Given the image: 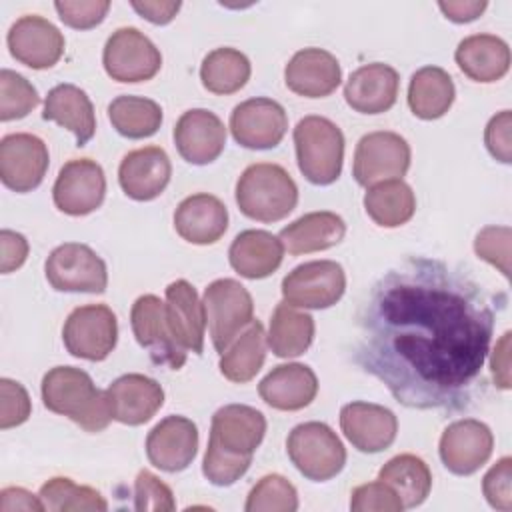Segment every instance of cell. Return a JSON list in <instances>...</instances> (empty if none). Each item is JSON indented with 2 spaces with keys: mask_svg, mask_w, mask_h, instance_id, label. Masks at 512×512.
Here are the masks:
<instances>
[{
  "mask_svg": "<svg viewBox=\"0 0 512 512\" xmlns=\"http://www.w3.org/2000/svg\"><path fill=\"white\" fill-rule=\"evenodd\" d=\"M284 258V246L278 236L266 230L240 232L228 250L230 266L248 280H260L278 270Z\"/></svg>",
  "mask_w": 512,
  "mask_h": 512,
  "instance_id": "30",
  "label": "cell"
},
{
  "mask_svg": "<svg viewBox=\"0 0 512 512\" xmlns=\"http://www.w3.org/2000/svg\"><path fill=\"white\" fill-rule=\"evenodd\" d=\"M346 290L344 268L334 260H312L292 268L282 280V298L290 306L324 310Z\"/></svg>",
  "mask_w": 512,
  "mask_h": 512,
  "instance_id": "12",
  "label": "cell"
},
{
  "mask_svg": "<svg viewBox=\"0 0 512 512\" xmlns=\"http://www.w3.org/2000/svg\"><path fill=\"white\" fill-rule=\"evenodd\" d=\"M378 480L386 482L398 494L404 508L420 506L432 488V472L428 464L414 454H398L390 458L380 468Z\"/></svg>",
  "mask_w": 512,
  "mask_h": 512,
  "instance_id": "37",
  "label": "cell"
},
{
  "mask_svg": "<svg viewBox=\"0 0 512 512\" xmlns=\"http://www.w3.org/2000/svg\"><path fill=\"white\" fill-rule=\"evenodd\" d=\"M112 420L126 426L148 422L164 404L162 386L144 374H124L106 388Z\"/></svg>",
  "mask_w": 512,
  "mask_h": 512,
  "instance_id": "23",
  "label": "cell"
},
{
  "mask_svg": "<svg viewBox=\"0 0 512 512\" xmlns=\"http://www.w3.org/2000/svg\"><path fill=\"white\" fill-rule=\"evenodd\" d=\"M106 176L102 166L90 158L68 160L52 186L54 206L68 216H86L102 206Z\"/></svg>",
  "mask_w": 512,
  "mask_h": 512,
  "instance_id": "13",
  "label": "cell"
},
{
  "mask_svg": "<svg viewBox=\"0 0 512 512\" xmlns=\"http://www.w3.org/2000/svg\"><path fill=\"white\" fill-rule=\"evenodd\" d=\"M510 236L508 226H486L474 240L476 256L498 268L506 278L510 276Z\"/></svg>",
  "mask_w": 512,
  "mask_h": 512,
  "instance_id": "44",
  "label": "cell"
},
{
  "mask_svg": "<svg viewBox=\"0 0 512 512\" xmlns=\"http://www.w3.org/2000/svg\"><path fill=\"white\" fill-rule=\"evenodd\" d=\"M172 164L164 148L144 146L128 152L118 166V182L124 194L138 202L158 198L168 186Z\"/></svg>",
  "mask_w": 512,
  "mask_h": 512,
  "instance_id": "22",
  "label": "cell"
},
{
  "mask_svg": "<svg viewBox=\"0 0 512 512\" xmlns=\"http://www.w3.org/2000/svg\"><path fill=\"white\" fill-rule=\"evenodd\" d=\"M108 120L120 136L140 140L158 132L162 108L150 98L122 94L108 104Z\"/></svg>",
  "mask_w": 512,
  "mask_h": 512,
  "instance_id": "39",
  "label": "cell"
},
{
  "mask_svg": "<svg viewBox=\"0 0 512 512\" xmlns=\"http://www.w3.org/2000/svg\"><path fill=\"white\" fill-rule=\"evenodd\" d=\"M102 64L116 82H146L162 68V54L144 32L124 26L108 36Z\"/></svg>",
  "mask_w": 512,
  "mask_h": 512,
  "instance_id": "10",
  "label": "cell"
},
{
  "mask_svg": "<svg viewBox=\"0 0 512 512\" xmlns=\"http://www.w3.org/2000/svg\"><path fill=\"white\" fill-rule=\"evenodd\" d=\"M166 320L174 340L186 352L202 354L204 350V304L188 280H174L166 286Z\"/></svg>",
  "mask_w": 512,
  "mask_h": 512,
  "instance_id": "26",
  "label": "cell"
},
{
  "mask_svg": "<svg viewBox=\"0 0 512 512\" xmlns=\"http://www.w3.org/2000/svg\"><path fill=\"white\" fill-rule=\"evenodd\" d=\"M48 164V146L36 134L14 132L0 140V180L6 188L32 192L42 184Z\"/></svg>",
  "mask_w": 512,
  "mask_h": 512,
  "instance_id": "14",
  "label": "cell"
},
{
  "mask_svg": "<svg viewBox=\"0 0 512 512\" xmlns=\"http://www.w3.org/2000/svg\"><path fill=\"white\" fill-rule=\"evenodd\" d=\"M0 248H2V260H0V270L2 274H10L18 270L26 258H28V240L14 230H2L0 232Z\"/></svg>",
  "mask_w": 512,
  "mask_h": 512,
  "instance_id": "50",
  "label": "cell"
},
{
  "mask_svg": "<svg viewBox=\"0 0 512 512\" xmlns=\"http://www.w3.org/2000/svg\"><path fill=\"white\" fill-rule=\"evenodd\" d=\"M204 314L212 344L222 354L228 344L254 320L250 292L234 278H218L204 290Z\"/></svg>",
  "mask_w": 512,
  "mask_h": 512,
  "instance_id": "7",
  "label": "cell"
},
{
  "mask_svg": "<svg viewBox=\"0 0 512 512\" xmlns=\"http://www.w3.org/2000/svg\"><path fill=\"white\" fill-rule=\"evenodd\" d=\"M40 500L50 512H78V510H108L104 496L90 486H80L66 476H54L40 488Z\"/></svg>",
  "mask_w": 512,
  "mask_h": 512,
  "instance_id": "40",
  "label": "cell"
},
{
  "mask_svg": "<svg viewBox=\"0 0 512 512\" xmlns=\"http://www.w3.org/2000/svg\"><path fill=\"white\" fill-rule=\"evenodd\" d=\"M228 228V210L212 194L198 192L186 196L174 210V230L190 244L206 246L224 236Z\"/></svg>",
  "mask_w": 512,
  "mask_h": 512,
  "instance_id": "28",
  "label": "cell"
},
{
  "mask_svg": "<svg viewBox=\"0 0 512 512\" xmlns=\"http://www.w3.org/2000/svg\"><path fill=\"white\" fill-rule=\"evenodd\" d=\"M252 72L250 60L244 52L222 46L208 52L200 64L202 86L212 94H234L248 82Z\"/></svg>",
  "mask_w": 512,
  "mask_h": 512,
  "instance_id": "38",
  "label": "cell"
},
{
  "mask_svg": "<svg viewBox=\"0 0 512 512\" xmlns=\"http://www.w3.org/2000/svg\"><path fill=\"white\" fill-rule=\"evenodd\" d=\"M492 450V430L474 418H462L448 424L438 444L442 464L456 476H470L478 472L490 460Z\"/></svg>",
  "mask_w": 512,
  "mask_h": 512,
  "instance_id": "17",
  "label": "cell"
},
{
  "mask_svg": "<svg viewBox=\"0 0 512 512\" xmlns=\"http://www.w3.org/2000/svg\"><path fill=\"white\" fill-rule=\"evenodd\" d=\"M512 458L502 456L482 478V492L496 510H512Z\"/></svg>",
  "mask_w": 512,
  "mask_h": 512,
  "instance_id": "47",
  "label": "cell"
},
{
  "mask_svg": "<svg viewBox=\"0 0 512 512\" xmlns=\"http://www.w3.org/2000/svg\"><path fill=\"white\" fill-rule=\"evenodd\" d=\"M134 508L140 512H172L176 502L168 484L156 474L140 470L134 480Z\"/></svg>",
  "mask_w": 512,
  "mask_h": 512,
  "instance_id": "43",
  "label": "cell"
},
{
  "mask_svg": "<svg viewBox=\"0 0 512 512\" xmlns=\"http://www.w3.org/2000/svg\"><path fill=\"white\" fill-rule=\"evenodd\" d=\"M118 340V320L106 304L74 308L62 328L66 350L82 360L100 362L110 356Z\"/></svg>",
  "mask_w": 512,
  "mask_h": 512,
  "instance_id": "9",
  "label": "cell"
},
{
  "mask_svg": "<svg viewBox=\"0 0 512 512\" xmlns=\"http://www.w3.org/2000/svg\"><path fill=\"white\" fill-rule=\"evenodd\" d=\"M456 96L452 76L440 66H422L408 84V106L416 118L436 120L444 116Z\"/></svg>",
  "mask_w": 512,
  "mask_h": 512,
  "instance_id": "33",
  "label": "cell"
},
{
  "mask_svg": "<svg viewBox=\"0 0 512 512\" xmlns=\"http://www.w3.org/2000/svg\"><path fill=\"white\" fill-rule=\"evenodd\" d=\"M286 452L298 472L312 482H326L342 472L346 448L338 434L324 422H304L290 430Z\"/></svg>",
  "mask_w": 512,
  "mask_h": 512,
  "instance_id": "6",
  "label": "cell"
},
{
  "mask_svg": "<svg viewBox=\"0 0 512 512\" xmlns=\"http://www.w3.org/2000/svg\"><path fill=\"white\" fill-rule=\"evenodd\" d=\"M288 90L304 98L330 96L342 82V68L334 54L324 48L298 50L284 68Z\"/></svg>",
  "mask_w": 512,
  "mask_h": 512,
  "instance_id": "25",
  "label": "cell"
},
{
  "mask_svg": "<svg viewBox=\"0 0 512 512\" xmlns=\"http://www.w3.org/2000/svg\"><path fill=\"white\" fill-rule=\"evenodd\" d=\"M486 6H488L486 0H448V2L442 0V2H438V8L442 10V14L456 24L476 20L486 10Z\"/></svg>",
  "mask_w": 512,
  "mask_h": 512,
  "instance_id": "53",
  "label": "cell"
},
{
  "mask_svg": "<svg viewBox=\"0 0 512 512\" xmlns=\"http://www.w3.org/2000/svg\"><path fill=\"white\" fill-rule=\"evenodd\" d=\"M266 434V418L246 404H226L212 416L202 474L214 486H232L240 480Z\"/></svg>",
  "mask_w": 512,
  "mask_h": 512,
  "instance_id": "2",
  "label": "cell"
},
{
  "mask_svg": "<svg viewBox=\"0 0 512 512\" xmlns=\"http://www.w3.org/2000/svg\"><path fill=\"white\" fill-rule=\"evenodd\" d=\"M296 162L304 178L316 186H328L342 174L344 134L324 116L310 114L294 128Z\"/></svg>",
  "mask_w": 512,
  "mask_h": 512,
  "instance_id": "5",
  "label": "cell"
},
{
  "mask_svg": "<svg viewBox=\"0 0 512 512\" xmlns=\"http://www.w3.org/2000/svg\"><path fill=\"white\" fill-rule=\"evenodd\" d=\"M510 332H504L496 342L490 356V372L498 388L508 390L512 386L510 380Z\"/></svg>",
  "mask_w": 512,
  "mask_h": 512,
  "instance_id": "51",
  "label": "cell"
},
{
  "mask_svg": "<svg viewBox=\"0 0 512 512\" xmlns=\"http://www.w3.org/2000/svg\"><path fill=\"white\" fill-rule=\"evenodd\" d=\"M18 510L40 512V510H46V508H44L40 496L32 494L26 488H20V486L4 488L0 492V512H18Z\"/></svg>",
  "mask_w": 512,
  "mask_h": 512,
  "instance_id": "52",
  "label": "cell"
},
{
  "mask_svg": "<svg viewBox=\"0 0 512 512\" xmlns=\"http://www.w3.org/2000/svg\"><path fill=\"white\" fill-rule=\"evenodd\" d=\"M40 104V96L32 82L22 74L0 70V120L10 122L28 116Z\"/></svg>",
  "mask_w": 512,
  "mask_h": 512,
  "instance_id": "42",
  "label": "cell"
},
{
  "mask_svg": "<svg viewBox=\"0 0 512 512\" xmlns=\"http://www.w3.org/2000/svg\"><path fill=\"white\" fill-rule=\"evenodd\" d=\"M258 394L270 408L296 412L316 398L318 378L306 364H278L260 380Z\"/></svg>",
  "mask_w": 512,
  "mask_h": 512,
  "instance_id": "27",
  "label": "cell"
},
{
  "mask_svg": "<svg viewBox=\"0 0 512 512\" xmlns=\"http://www.w3.org/2000/svg\"><path fill=\"white\" fill-rule=\"evenodd\" d=\"M454 60L474 82H496L510 68V48L496 34H472L460 40Z\"/></svg>",
  "mask_w": 512,
  "mask_h": 512,
  "instance_id": "29",
  "label": "cell"
},
{
  "mask_svg": "<svg viewBox=\"0 0 512 512\" xmlns=\"http://www.w3.org/2000/svg\"><path fill=\"white\" fill-rule=\"evenodd\" d=\"M42 118L74 132L78 146H84L96 134V114L92 100L82 88L74 84H58L48 92Z\"/></svg>",
  "mask_w": 512,
  "mask_h": 512,
  "instance_id": "32",
  "label": "cell"
},
{
  "mask_svg": "<svg viewBox=\"0 0 512 512\" xmlns=\"http://www.w3.org/2000/svg\"><path fill=\"white\" fill-rule=\"evenodd\" d=\"M314 340V318L308 312L290 306L288 302L276 304L266 342L278 358H296L304 354Z\"/></svg>",
  "mask_w": 512,
  "mask_h": 512,
  "instance_id": "35",
  "label": "cell"
},
{
  "mask_svg": "<svg viewBox=\"0 0 512 512\" xmlns=\"http://www.w3.org/2000/svg\"><path fill=\"white\" fill-rule=\"evenodd\" d=\"M246 512H294L298 510V492L282 474L262 476L248 492Z\"/></svg>",
  "mask_w": 512,
  "mask_h": 512,
  "instance_id": "41",
  "label": "cell"
},
{
  "mask_svg": "<svg viewBox=\"0 0 512 512\" xmlns=\"http://www.w3.org/2000/svg\"><path fill=\"white\" fill-rule=\"evenodd\" d=\"M32 414V402L26 388L10 378L0 380V428L8 430L24 424Z\"/></svg>",
  "mask_w": 512,
  "mask_h": 512,
  "instance_id": "46",
  "label": "cell"
},
{
  "mask_svg": "<svg viewBox=\"0 0 512 512\" xmlns=\"http://www.w3.org/2000/svg\"><path fill=\"white\" fill-rule=\"evenodd\" d=\"M398 88L400 76L390 64L370 62L348 76L344 100L360 114H382L396 104Z\"/></svg>",
  "mask_w": 512,
  "mask_h": 512,
  "instance_id": "24",
  "label": "cell"
},
{
  "mask_svg": "<svg viewBox=\"0 0 512 512\" xmlns=\"http://www.w3.org/2000/svg\"><path fill=\"white\" fill-rule=\"evenodd\" d=\"M266 332L260 320H252L220 354V374L236 384L250 382L266 360Z\"/></svg>",
  "mask_w": 512,
  "mask_h": 512,
  "instance_id": "34",
  "label": "cell"
},
{
  "mask_svg": "<svg viewBox=\"0 0 512 512\" xmlns=\"http://www.w3.org/2000/svg\"><path fill=\"white\" fill-rule=\"evenodd\" d=\"M346 234V222L336 212L320 210L308 212L280 230L282 246L294 254H310L328 250L342 242Z\"/></svg>",
  "mask_w": 512,
  "mask_h": 512,
  "instance_id": "31",
  "label": "cell"
},
{
  "mask_svg": "<svg viewBox=\"0 0 512 512\" xmlns=\"http://www.w3.org/2000/svg\"><path fill=\"white\" fill-rule=\"evenodd\" d=\"M6 44L12 58L34 70L52 68L62 58L66 46L62 32L38 14L20 16L10 26Z\"/></svg>",
  "mask_w": 512,
  "mask_h": 512,
  "instance_id": "18",
  "label": "cell"
},
{
  "mask_svg": "<svg viewBox=\"0 0 512 512\" xmlns=\"http://www.w3.org/2000/svg\"><path fill=\"white\" fill-rule=\"evenodd\" d=\"M50 286L58 292L100 294L108 286L104 260L86 244L64 242L56 246L44 264Z\"/></svg>",
  "mask_w": 512,
  "mask_h": 512,
  "instance_id": "8",
  "label": "cell"
},
{
  "mask_svg": "<svg viewBox=\"0 0 512 512\" xmlns=\"http://www.w3.org/2000/svg\"><path fill=\"white\" fill-rule=\"evenodd\" d=\"M130 4H132V8H134L142 18H146L148 22L158 24V26H164V24L172 22L174 16L178 14L180 6H182L178 0H176V2H158V0H144V2H138V0H134V2H130Z\"/></svg>",
  "mask_w": 512,
  "mask_h": 512,
  "instance_id": "54",
  "label": "cell"
},
{
  "mask_svg": "<svg viewBox=\"0 0 512 512\" xmlns=\"http://www.w3.org/2000/svg\"><path fill=\"white\" fill-rule=\"evenodd\" d=\"M286 130V110L272 98H248L236 104L230 114L232 138L250 150L276 148L286 136Z\"/></svg>",
  "mask_w": 512,
  "mask_h": 512,
  "instance_id": "15",
  "label": "cell"
},
{
  "mask_svg": "<svg viewBox=\"0 0 512 512\" xmlns=\"http://www.w3.org/2000/svg\"><path fill=\"white\" fill-rule=\"evenodd\" d=\"M54 8L60 16V20L76 30H88L98 26L108 10H110V2L108 0H64V2H54Z\"/></svg>",
  "mask_w": 512,
  "mask_h": 512,
  "instance_id": "48",
  "label": "cell"
},
{
  "mask_svg": "<svg viewBox=\"0 0 512 512\" xmlns=\"http://www.w3.org/2000/svg\"><path fill=\"white\" fill-rule=\"evenodd\" d=\"M492 332L494 308L476 280L412 256L372 286L358 316L356 362L408 408L458 410L482 376Z\"/></svg>",
  "mask_w": 512,
  "mask_h": 512,
  "instance_id": "1",
  "label": "cell"
},
{
  "mask_svg": "<svg viewBox=\"0 0 512 512\" xmlns=\"http://www.w3.org/2000/svg\"><path fill=\"white\" fill-rule=\"evenodd\" d=\"M172 136L178 154L194 166L214 162L226 146L224 122L206 108L186 110L178 118Z\"/></svg>",
  "mask_w": 512,
  "mask_h": 512,
  "instance_id": "20",
  "label": "cell"
},
{
  "mask_svg": "<svg viewBox=\"0 0 512 512\" xmlns=\"http://www.w3.org/2000/svg\"><path fill=\"white\" fill-rule=\"evenodd\" d=\"M40 392L50 412L70 418L86 432H102L112 420L106 390H98L90 374L80 368H50L42 378Z\"/></svg>",
  "mask_w": 512,
  "mask_h": 512,
  "instance_id": "3",
  "label": "cell"
},
{
  "mask_svg": "<svg viewBox=\"0 0 512 512\" xmlns=\"http://www.w3.org/2000/svg\"><path fill=\"white\" fill-rule=\"evenodd\" d=\"M410 144L390 130L364 134L354 150L352 174L360 186L402 178L410 168Z\"/></svg>",
  "mask_w": 512,
  "mask_h": 512,
  "instance_id": "11",
  "label": "cell"
},
{
  "mask_svg": "<svg viewBox=\"0 0 512 512\" xmlns=\"http://www.w3.org/2000/svg\"><path fill=\"white\" fill-rule=\"evenodd\" d=\"M198 452V428L180 414L166 416L146 436V456L152 466L164 472L186 470Z\"/></svg>",
  "mask_w": 512,
  "mask_h": 512,
  "instance_id": "19",
  "label": "cell"
},
{
  "mask_svg": "<svg viewBox=\"0 0 512 512\" xmlns=\"http://www.w3.org/2000/svg\"><path fill=\"white\" fill-rule=\"evenodd\" d=\"M510 128H512V114L510 110H502L494 114L484 130V144L492 158L502 164L512 162V144H510Z\"/></svg>",
  "mask_w": 512,
  "mask_h": 512,
  "instance_id": "49",
  "label": "cell"
},
{
  "mask_svg": "<svg viewBox=\"0 0 512 512\" xmlns=\"http://www.w3.org/2000/svg\"><path fill=\"white\" fill-rule=\"evenodd\" d=\"M340 428L356 450L376 454L396 440L398 418L380 404L350 402L340 410Z\"/></svg>",
  "mask_w": 512,
  "mask_h": 512,
  "instance_id": "21",
  "label": "cell"
},
{
  "mask_svg": "<svg viewBox=\"0 0 512 512\" xmlns=\"http://www.w3.org/2000/svg\"><path fill=\"white\" fill-rule=\"evenodd\" d=\"M130 324L136 342L148 350L154 364L168 366L172 370L184 366L186 350L174 340L166 320V306L156 294H144L134 300Z\"/></svg>",
  "mask_w": 512,
  "mask_h": 512,
  "instance_id": "16",
  "label": "cell"
},
{
  "mask_svg": "<svg viewBox=\"0 0 512 512\" xmlns=\"http://www.w3.org/2000/svg\"><path fill=\"white\" fill-rule=\"evenodd\" d=\"M366 214L382 228H398L416 212V196L402 178L368 186L364 194Z\"/></svg>",
  "mask_w": 512,
  "mask_h": 512,
  "instance_id": "36",
  "label": "cell"
},
{
  "mask_svg": "<svg viewBox=\"0 0 512 512\" xmlns=\"http://www.w3.org/2000/svg\"><path fill=\"white\" fill-rule=\"evenodd\" d=\"M240 212L258 222H278L298 204V186L292 176L272 162L250 164L236 182Z\"/></svg>",
  "mask_w": 512,
  "mask_h": 512,
  "instance_id": "4",
  "label": "cell"
},
{
  "mask_svg": "<svg viewBox=\"0 0 512 512\" xmlns=\"http://www.w3.org/2000/svg\"><path fill=\"white\" fill-rule=\"evenodd\" d=\"M402 508L398 494L382 480L360 484L350 494L352 512H400Z\"/></svg>",
  "mask_w": 512,
  "mask_h": 512,
  "instance_id": "45",
  "label": "cell"
}]
</instances>
